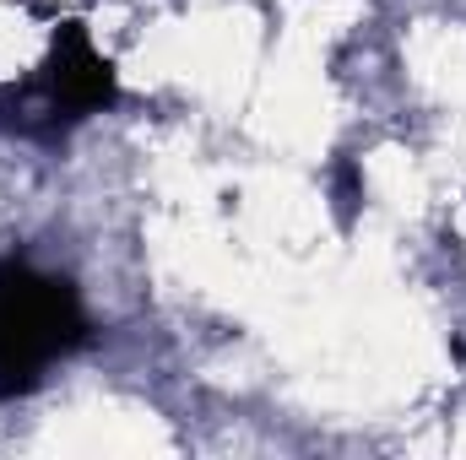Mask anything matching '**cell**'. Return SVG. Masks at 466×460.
<instances>
[{
    "mask_svg": "<svg viewBox=\"0 0 466 460\" xmlns=\"http://www.w3.org/2000/svg\"><path fill=\"white\" fill-rule=\"evenodd\" d=\"M87 342L93 320L71 276H55L22 255L0 260V401L33 395Z\"/></svg>",
    "mask_w": 466,
    "mask_h": 460,
    "instance_id": "cell-1",
    "label": "cell"
},
{
    "mask_svg": "<svg viewBox=\"0 0 466 460\" xmlns=\"http://www.w3.org/2000/svg\"><path fill=\"white\" fill-rule=\"evenodd\" d=\"M115 98V71L109 60L93 55V44L71 27L55 65H44V119H82L87 109Z\"/></svg>",
    "mask_w": 466,
    "mask_h": 460,
    "instance_id": "cell-2",
    "label": "cell"
}]
</instances>
